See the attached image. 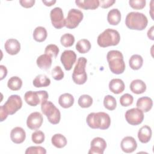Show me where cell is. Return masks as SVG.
Listing matches in <instances>:
<instances>
[{"label": "cell", "instance_id": "obj_1", "mask_svg": "<svg viewBox=\"0 0 154 154\" xmlns=\"http://www.w3.org/2000/svg\"><path fill=\"white\" fill-rule=\"evenodd\" d=\"M86 122L92 129L105 130L110 126L111 118L108 114L104 112H91L87 116Z\"/></svg>", "mask_w": 154, "mask_h": 154}, {"label": "cell", "instance_id": "obj_2", "mask_svg": "<svg viewBox=\"0 0 154 154\" xmlns=\"http://www.w3.org/2000/svg\"><path fill=\"white\" fill-rule=\"evenodd\" d=\"M22 100L17 94L11 95L6 102L0 106V121L5 120L8 116L13 115L22 108Z\"/></svg>", "mask_w": 154, "mask_h": 154}, {"label": "cell", "instance_id": "obj_3", "mask_svg": "<svg viewBox=\"0 0 154 154\" xmlns=\"http://www.w3.org/2000/svg\"><path fill=\"white\" fill-rule=\"evenodd\" d=\"M106 60L112 73L119 75L124 72L126 67L125 63L123 60V55L120 51L117 50L109 51L107 53Z\"/></svg>", "mask_w": 154, "mask_h": 154}, {"label": "cell", "instance_id": "obj_4", "mask_svg": "<svg viewBox=\"0 0 154 154\" xmlns=\"http://www.w3.org/2000/svg\"><path fill=\"white\" fill-rule=\"evenodd\" d=\"M148 20L142 13L132 11L129 13L125 19V24L130 29L142 31L147 26Z\"/></svg>", "mask_w": 154, "mask_h": 154}, {"label": "cell", "instance_id": "obj_5", "mask_svg": "<svg viewBox=\"0 0 154 154\" xmlns=\"http://www.w3.org/2000/svg\"><path fill=\"white\" fill-rule=\"evenodd\" d=\"M120 40L119 32L113 29L108 28L100 34L97 39L98 45L102 48L117 45Z\"/></svg>", "mask_w": 154, "mask_h": 154}, {"label": "cell", "instance_id": "obj_6", "mask_svg": "<svg viewBox=\"0 0 154 154\" xmlns=\"http://www.w3.org/2000/svg\"><path fill=\"white\" fill-rule=\"evenodd\" d=\"M87 60L85 57H79L75 66L72 79L78 85H82L85 83L87 80V75L85 71V67Z\"/></svg>", "mask_w": 154, "mask_h": 154}, {"label": "cell", "instance_id": "obj_7", "mask_svg": "<svg viewBox=\"0 0 154 154\" xmlns=\"http://www.w3.org/2000/svg\"><path fill=\"white\" fill-rule=\"evenodd\" d=\"M41 109L48 121L52 125L59 123L61 119L60 110L51 101L46 100L41 103Z\"/></svg>", "mask_w": 154, "mask_h": 154}, {"label": "cell", "instance_id": "obj_8", "mask_svg": "<svg viewBox=\"0 0 154 154\" xmlns=\"http://www.w3.org/2000/svg\"><path fill=\"white\" fill-rule=\"evenodd\" d=\"M49 94L45 90L40 91H28L24 95L25 101L31 106H35L40 103L48 100Z\"/></svg>", "mask_w": 154, "mask_h": 154}, {"label": "cell", "instance_id": "obj_9", "mask_svg": "<svg viewBox=\"0 0 154 154\" xmlns=\"http://www.w3.org/2000/svg\"><path fill=\"white\" fill-rule=\"evenodd\" d=\"M83 17L84 14L81 10L72 8L69 11L65 19V26L69 29H74L78 26Z\"/></svg>", "mask_w": 154, "mask_h": 154}, {"label": "cell", "instance_id": "obj_10", "mask_svg": "<svg viewBox=\"0 0 154 154\" xmlns=\"http://www.w3.org/2000/svg\"><path fill=\"white\" fill-rule=\"evenodd\" d=\"M125 116L126 122L129 124L134 126L141 124L144 120V113L138 108L128 109L125 112Z\"/></svg>", "mask_w": 154, "mask_h": 154}, {"label": "cell", "instance_id": "obj_11", "mask_svg": "<svg viewBox=\"0 0 154 154\" xmlns=\"http://www.w3.org/2000/svg\"><path fill=\"white\" fill-rule=\"evenodd\" d=\"M50 17L52 25L56 29H61L65 26V19L60 7L53 8L50 13Z\"/></svg>", "mask_w": 154, "mask_h": 154}, {"label": "cell", "instance_id": "obj_12", "mask_svg": "<svg viewBox=\"0 0 154 154\" xmlns=\"http://www.w3.org/2000/svg\"><path fill=\"white\" fill-rule=\"evenodd\" d=\"M60 60L66 70H70L76 61V55L73 51L66 50L61 55Z\"/></svg>", "mask_w": 154, "mask_h": 154}, {"label": "cell", "instance_id": "obj_13", "mask_svg": "<svg viewBox=\"0 0 154 154\" xmlns=\"http://www.w3.org/2000/svg\"><path fill=\"white\" fill-rule=\"evenodd\" d=\"M106 147L105 140L101 137L94 138L90 143V149L88 154H103Z\"/></svg>", "mask_w": 154, "mask_h": 154}, {"label": "cell", "instance_id": "obj_14", "mask_svg": "<svg viewBox=\"0 0 154 154\" xmlns=\"http://www.w3.org/2000/svg\"><path fill=\"white\" fill-rule=\"evenodd\" d=\"M43 118L42 114L39 112H33L27 117V127L31 130H35L40 128L43 123Z\"/></svg>", "mask_w": 154, "mask_h": 154}, {"label": "cell", "instance_id": "obj_15", "mask_svg": "<svg viewBox=\"0 0 154 154\" xmlns=\"http://www.w3.org/2000/svg\"><path fill=\"white\" fill-rule=\"evenodd\" d=\"M120 147L123 152L129 153L134 152L137 149V143L134 138L131 136H127L122 139Z\"/></svg>", "mask_w": 154, "mask_h": 154}, {"label": "cell", "instance_id": "obj_16", "mask_svg": "<svg viewBox=\"0 0 154 154\" xmlns=\"http://www.w3.org/2000/svg\"><path fill=\"white\" fill-rule=\"evenodd\" d=\"M10 138L16 144L22 143L26 138V132L22 128L15 127L11 131Z\"/></svg>", "mask_w": 154, "mask_h": 154}, {"label": "cell", "instance_id": "obj_17", "mask_svg": "<svg viewBox=\"0 0 154 154\" xmlns=\"http://www.w3.org/2000/svg\"><path fill=\"white\" fill-rule=\"evenodd\" d=\"M4 48L8 54L14 55L19 52L20 50V44L17 40L10 38L5 42Z\"/></svg>", "mask_w": 154, "mask_h": 154}, {"label": "cell", "instance_id": "obj_18", "mask_svg": "<svg viewBox=\"0 0 154 154\" xmlns=\"http://www.w3.org/2000/svg\"><path fill=\"white\" fill-rule=\"evenodd\" d=\"M125 88L124 82L119 78H114L110 81L109 83V90L116 94L122 93Z\"/></svg>", "mask_w": 154, "mask_h": 154}, {"label": "cell", "instance_id": "obj_19", "mask_svg": "<svg viewBox=\"0 0 154 154\" xmlns=\"http://www.w3.org/2000/svg\"><path fill=\"white\" fill-rule=\"evenodd\" d=\"M136 105L137 107L141 109L143 112H147L152 109L153 106V101L150 97L144 96L140 97L137 100Z\"/></svg>", "mask_w": 154, "mask_h": 154}, {"label": "cell", "instance_id": "obj_20", "mask_svg": "<svg viewBox=\"0 0 154 154\" xmlns=\"http://www.w3.org/2000/svg\"><path fill=\"white\" fill-rule=\"evenodd\" d=\"M151 128L147 125L142 126L138 132V138L139 141L142 143H148L152 137Z\"/></svg>", "mask_w": 154, "mask_h": 154}, {"label": "cell", "instance_id": "obj_21", "mask_svg": "<svg viewBox=\"0 0 154 154\" xmlns=\"http://www.w3.org/2000/svg\"><path fill=\"white\" fill-rule=\"evenodd\" d=\"M75 3L78 7L84 10H95L99 6L98 0H76Z\"/></svg>", "mask_w": 154, "mask_h": 154}, {"label": "cell", "instance_id": "obj_22", "mask_svg": "<svg viewBox=\"0 0 154 154\" xmlns=\"http://www.w3.org/2000/svg\"><path fill=\"white\" fill-rule=\"evenodd\" d=\"M52 62V57L46 54L40 55L36 60L37 66L43 70L49 69L51 67Z\"/></svg>", "mask_w": 154, "mask_h": 154}, {"label": "cell", "instance_id": "obj_23", "mask_svg": "<svg viewBox=\"0 0 154 154\" xmlns=\"http://www.w3.org/2000/svg\"><path fill=\"white\" fill-rule=\"evenodd\" d=\"M130 90L135 94H140L144 93L146 90L145 82L141 79L133 80L130 84Z\"/></svg>", "mask_w": 154, "mask_h": 154}, {"label": "cell", "instance_id": "obj_24", "mask_svg": "<svg viewBox=\"0 0 154 154\" xmlns=\"http://www.w3.org/2000/svg\"><path fill=\"white\" fill-rule=\"evenodd\" d=\"M74 97L70 93H64L60 96L58 98L59 105L64 108H69L74 103Z\"/></svg>", "mask_w": 154, "mask_h": 154}, {"label": "cell", "instance_id": "obj_25", "mask_svg": "<svg viewBox=\"0 0 154 154\" xmlns=\"http://www.w3.org/2000/svg\"><path fill=\"white\" fill-rule=\"evenodd\" d=\"M107 20L110 25H117L121 20V13L117 8H112L109 11Z\"/></svg>", "mask_w": 154, "mask_h": 154}, {"label": "cell", "instance_id": "obj_26", "mask_svg": "<svg viewBox=\"0 0 154 154\" xmlns=\"http://www.w3.org/2000/svg\"><path fill=\"white\" fill-rule=\"evenodd\" d=\"M51 84L50 79L45 75H37L32 81L33 85L36 88L46 87Z\"/></svg>", "mask_w": 154, "mask_h": 154}, {"label": "cell", "instance_id": "obj_27", "mask_svg": "<svg viewBox=\"0 0 154 154\" xmlns=\"http://www.w3.org/2000/svg\"><path fill=\"white\" fill-rule=\"evenodd\" d=\"M52 144L57 148L61 149L67 144L66 138L61 134H55L51 138Z\"/></svg>", "mask_w": 154, "mask_h": 154}, {"label": "cell", "instance_id": "obj_28", "mask_svg": "<svg viewBox=\"0 0 154 154\" xmlns=\"http://www.w3.org/2000/svg\"><path fill=\"white\" fill-rule=\"evenodd\" d=\"M33 38L37 42L45 41L47 37L48 33L45 28L43 26H37L33 32Z\"/></svg>", "mask_w": 154, "mask_h": 154}, {"label": "cell", "instance_id": "obj_29", "mask_svg": "<svg viewBox=\"0 0 154 154\" xmlns=\"http://www.w3.org/2000/svg\"><path fill=\"white\" fill-rule=\"evenodd\" d=\"M143 64V59L141 55L138 54L132 55L129 60V66L133 70L140 69L142 67Z\"/></svg>", "mask_w": 154, "mask_h": 154}, {"label": "cell", "instance_id": "obj_30", "mask_svg": "<svg viewBox=\"0 0 154 154\" xmlns=\"http://www.w3.org/2000/svg\"><path fill=\"white\" fill-rule=\"evenodd\" d=\"M91 43L87 39L79 40L76 44V49L80 54H85L91 49Z\"/></svg>", "mask_w": 154, "mask_h": 154}, {"label": "cell", "instance_id": "obj_31", "mask_svg": "<svg viewBox=\"0 0 154 154\" xmlns=\"http://www.w3.org/2000/svg\"><path fill=\"white\" fill-rule=\"evenodd\" d=\"M22 85V81L18 76H12L11 77L8 82L7 86L8 87L13 91H17L20 90Z\"/></svg>", "mask_w": 154, "mask_h": 154}, {"label": "cell", "instance_id": "obj_32", "mask_svg": "<svg viewBox=\"0 0 154 154\" xmlns=\"http://www.w3.org/2000/svg\"><path fill=\"white\" fill-rule=\"evenodd\" d=\"M93 98L88 94H82L78 99V105L83 108H89L93 104Z\"/></svg>", "mask_w": 154, "mask_h": 154}, {"label": "cell", "instance_id": "obj_33", "mask_svg": "<svg viewBox=\"0 0 154 154\" xmlns=\"http://www.w3.org/2000/svg\"><path fill=\"white\" fill-rule=\"evenodd\" d=\"M103 105L106 109L112 111L115 109L117 106L116 100L112 96L106 95L103 99Z\"/></svg>", "mask_w": 154, "mask_h": 154}, {"label": "cell", "instance_id": "obj_34", "mask_svg": "<svg viewBox=\"0 0 154 154\" xmlns=\"http://www.w3.org/2000/svg\"><path fill=\"white\" fill-rule=\"evenodd\" d=\"M75 40L73 35L70 33H66L63 34L60 38L61 44L66 48L72 46L75 43Z\"/></svg>", "mask_w": 154, "mask_h": 154}, {"label": "cell", "instance_id": "obj_35", "mask_svg": "<svg viewBox=\"0 0 154 154\" xmlns=\"http://www.w3.org/2000/svg\"><path fill=\"white\" fill-rule=\"evenodd\" d=\"M58 47L54 44H50L46 46L45 49V54L50 55L51 57L56 58L59 53Z\"/></svg>", "mask_w": 154, "mask_h": 154}, {"label": "cell", "instance_id": "obj_36", "mask_svg": "<svg viewBox=\"0 0 154 154\" xmlns=\"http://www.w3.org/2000/svg\"><path fill=\"white\" fill-rule=\"evenodd\" d=\"M45 134L42 131L39 130H37L34 132L31 135L32 141L34 143L37 144L42 143L45 141Z\"/></svg>", "mask_w": 154, "mask_h": 154}, {"label": "cell", "instance_id": "obj_37", "mask_svg": "<svg viewBox=\"0 0 154 154\" xmlns=\"http://www.w3.org/2000/svg\"><path fill=\"white\" fill-rule=\"evenodd\" d=\"M133 96L129 93H125L123 94L120 98V105L123 106H129L131 105L133 103Z\"/></svg>", "mask_w": 154, "mask_h": 154}, {"label": "cell", "instance_id": "obj_38", "mask_svg": "<svg viewBox=\"0 0 154 154\" xmlns=\"http://www.w3.org/2000/svg\"><path fill=\"white\" fill-rule=\"evenodd\" d=\"M25 154H46V149L42 146H31L26 149Z\"/></svg>", "mask_w": 154, "mask_h": 154}, {"label": "cell", "instance_id": "obj_39", "mask_svg": "<svg viewBox=\"0 0 154 154\" xmlns=\"http://www.w3.org/2000/svg\"><path fill=\"white\" fill-rule=\"evenodd\" d=\"M64 72L60 66H57L52 70V76L55 80H61L64 78Z\"/></svg>", "mask_w": 154, "mask_h": 154}, {"label": "cell", "instance_id": "obj_40", "mask_svg": "<svg viewBox=\"0 0 154 154\" xmlns=\"http://www.w3.org/2000/svg\"><path fill=\"white\" fill-rule=\"evenodd\" d=\"M145 0H131L129 1L130 6L135 10H141L146 6Z\"/></svg>", "mask_w": 154, "mask_h": 154}, {"label": "cell", "instance_id": "obj_41", "mask_svg": "<svg viewBox=\"0 0 154 154\" xmlns=\"http://www.w3.org/2000/svg\"><path fill=\"white\" fill-rule=\"evenodd\" d=\"M115 2V0H100L99 1V5L102 8H108L112 6Z\"/></svg>", "mask_w": 154, "mask_h": 154}, {"label": "cell", "instance_id": "obj_42", "mask_svg": "<svg viewBox=\"0 0 154 154\" xmlns=\"http://www.w3.org/2000/svg\"><path fill=\"white\" fill-rule=\"evenodd\" d=\"M35 0H20L19 3L24 8H31L35 4Z\"/></svg>", "mask_w": 154, "mask_h": 154}, {"label": "cell", "instance_id": "obj_43", "mask_svg": "<svg viewBox=\"0 0 154 154\" xmlns=\"http://www.w3.org/2000/svg\"><path fill=\"white\" fill-rule=\"evenodd\" d=\"M0 75H1V78H0L1 80H2L4 78H5L7 75V69L6 67L4 65L0 66Z\"/></svg>", "mask_w": 154, "mask_h": 154}, {"label": "cell", "instance_id": "obj_44", "mask_svg": "<svg viewBox=\"0 0 154 154\" xmlns=\"http://www.w3.org/2000/svg\"><path fill=\"white\" fill-rule=\"evenodd\" d=\"M153 26H152L147 31V37L152 40H153Z\"/></svg>", "mask_w": 154, "mask_h": 154}, {"label": "cell", "instance_id": "obj_45", "mask_svg": "<svg viewBox=\"0 0 154 154\" xmlns=\"http://www.w3.org/2000/svg\"><path fill=\"white\" fill-rule=\"evenodd\" d=\"M42 2L43 4H45V5L46 6H48V7H51L52 6V5H54L55 2H56V1H42Z\"/></svg>", "mask_w": 154, "mask_h": 154}]
</instances>
